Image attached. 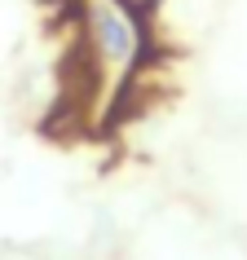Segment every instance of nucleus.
Segmentation results:
<instances>
[{"instance_id": "f257e3e1", "label": "nucleus", "mask_w": 247, "mask_h": 260, "mask_svg": "<svg viewBox=\"0 0 247 260\" xmlns=\"http://www.w3.org/2000/svg\"><path fill=\"white\" fill-rule=\"evenodd\" d=\"M88 31H93V49L110 62H137V44H141V31L119 14V9H110V5H97L93 14H88Z\"/></svg>"}]
</instances>
